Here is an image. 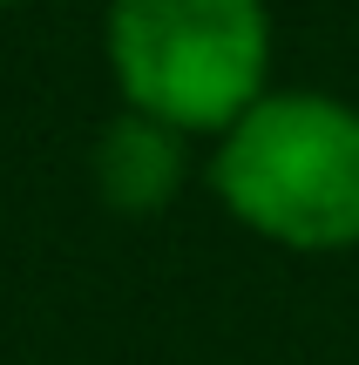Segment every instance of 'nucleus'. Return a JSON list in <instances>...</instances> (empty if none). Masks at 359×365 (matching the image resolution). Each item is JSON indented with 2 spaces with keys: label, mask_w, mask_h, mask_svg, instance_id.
I'll return each instance as SVG.
<instances>
[{
  "label": "nucleus",
  "mask_w": 359,
  "mask_h": 365,
  "mask_svg": "<svg viewBox=\"0 0 359 365\" xmlns=\"http://www.w3.org/2000/svg\"><path fill=\"white\" fill-rule=\"evenodd\" d=\"M0 7H14V0H0Z\"/></svg>",
  "instance_id": "nucleus-4"
},
{
  "label": "nucleus",
  "mask_w": 359,
  "mask_h": 365,
  "mask_svg": "<svg viewBox=\"0 0 359 365\" xmlns=\"http://www.w3.org/2000/svg\"><path fill=\"white\" fill-rule=\"evenodd\" d=\"M211 190L265 244L353 250L359 244V108L319 88H278L217 135Z\"/></svg>",
  "instance_id": "nucleus-1"
},
{
  "label": "nucleus",
  "mask_w": 359,
  "mask_h": 365,
  "mask_svg": "<svg viewBox=\"0 0 359 365\" xmlns=\"http://www.w3.org/2000/svg\"><path fill=\"white\" fill-rule=\"evenodd\" d=\"M102 41L122 102L183 135H224L271 95L265 0H108Z\"/></svg>",
  "instance_id": "nucleus-2"
},
{
  "label": "nucleus",
  "mask_w": 359,
  "mask_h": 365,
  "mask_svg": "<svg viewBox=\"0 0 359 365\" xmlns=\"http://www.w3.org/2000/svg\"><path fill=\"white\" fill-rule=\"evenodd\" d=\"M183 129L156 115H136L122 108L102 135H95V190L108 210L122 217H156L176 190H183Z\"/></svg>",
  "instance_id": "nucleus-3"
}]
</instances>
